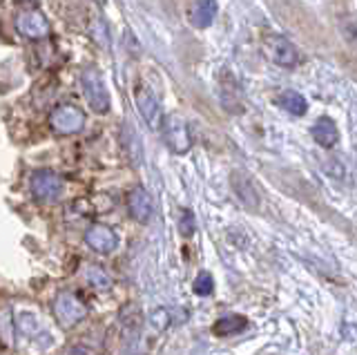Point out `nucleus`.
<instances>
[{
    "mask_svg": "<svg viewBox=\"0 0 357 355\" xmlns=\"http://www.w3.org/2000/svg\"><path fill=\"white\" fill-rule=\"evenodd\" d=\"M136 107H139L145 123H148L152 130H159L161 121H163V110H161L159 98L154 96L148 87H141L139 92H136Z\"/></svg>",
    "mask_w": 357,
    "mask_h": 355,
    "instance_id": "0eeeda50",
    "label": "nucleus"
},
{
    "mask_svg": "<svg viewBox=\"0 0 357 355\" xmlns=\"http://www.w3.org/2000/svg\"><path fill=\"white\" fill-rule=\"evenodd\" d=\"M54 315L63 326H74L87 315V306L80 302L76 295L61 293L54 302Z\"/></svg>",
    "mask_w": 357,
    "mask_h": 355,
    "instance_id": "39448f33",
    "label": "nucleus"
},
{
    "mask_svg": "<svg viewBox=\"0 0 357 355\" xmlns=\"http://www.w3.org/2000/svg\"><path fill=\"white\" fill-rule=\"evenodd\" d=\"M96 3H98V5H105V3H107V0H96Z\"/></svg>",
    "mask_w": 357,
    "mask_h": 355,
    "instance_id": "4be33fe9",
    "label": "nucleus"
},
{
    "mask_svg": "<svg viewBox=\"0 0 357 355\" xmlns=\"http://www.w3.org/2000/svg\"><path fill=\"white\" fill-rule=\"evenodd\" d=\"M16 30L21 32L25 39H32V41H39L43 36H47L50 32V23L41 12L36 9H30V12H23L21 16L16 18Z\"/></svg>",
    "mask_w": 357,
    "mask_h": 355,
    "instance_id": "423d86ee",
    "label": "nucleus"
},
{
    "mask_svg": "<svg viewBox=\"0 0 357 355\" xmlns=\"http://www.w3.org/2000/svg\"><path fill=\"white\" fill-rule=\"evenodd\" d=\"M217 12H219L217 0H197L190 12V21L195 27H199V30H206V27L215 23Z\"/></svg>",
    "mask_w": 357,
    "mask_h": 355,
    "instance_id": "9d476101",
    "label": "nucleus"
},
{
    "mask_svg": "<svg viewBox=\"0 0 357 355\" xmlns=\"http://www.w3.org/2000/svg\"><path fill=\"white\" fill-rule=\"evenodd\" d=\"M87 281H89V284H94V286H100V288L109 286V277L105 275L103 270H98V268H91L87 272Z\"/></svg>",
    "mask_w": 357,
    "mask_h": 355,
    "instance_id": "aec40b11",
    "label": "nucleus"
},
{
    "mask_svg": "<svg viewBox=\"0 0 357 355\" xmlns=\"http://www.w3.org/2000/svg\"><path fill=\"white\" fill-rule=\"evenodd\" d=\"M179 230L183 237H190L195 233V217L190 211H181V219H179Z\"/></svg>",
    "mask_w": 357,
    "mask_h": 355,
    "instance_id": "a211bd4d",
    "label": "nucleus"
},
{
    "mask_svg": "<svg viewBox=\"0 0 357 355\" xmlns=\"http://www.w3.org/2000/svg\"><path fill=\"white\" fill-rule=\"evenodd\" d=\"M80 85H83V94L91 110L98 114H105L109 110V105H112V101H109V92L100 72L96 67H87L83 72V78H80Z\"/></svg>",
    "mask_w": 357,
    "mask_h": 355,
    "instance_id": "f257e3e1",
    "label": "nucleus"
},
{
    "mask_svg": "<svg viewBox=\"0 0 357 355\" xmlns=\"http://www.w3.org/2000/svg\"><path fill=\"white\" fill-rule=\"evenodd\" d=\"M32 195L39 202H56L63 195V179L52 170H39L32 175Z\"/></svg>",
    "mask_w": 357,
    "mask_h": 355,
    "instance_id": "7ed1b4c3",
    "label": "nucleus"
},
{
    "mask_svg": "<svg viewBox=\"0 0 357 355\" xmlns=\"http://www.w3.org/2000/svg\"><path fill=\"white\" fill-rule=\"evenodd\" d=\"M272 61L281 67H295L299 63V54L295 50V45H290L283 39H277L272 47Z\"/></svg>",
    "mask_w": 357,
    "mask_h": 355,
    "instance_id": "2eb2a0df",
    "label": "nucleus"
},
{
    "mask_svg": "<svg viewBox=\"0 0 357 355\" xmlns=\"http://www.w3.org/2000/svg\"><path fill=\"white\" fill-rule=\"evenodd\" d=\"M121 143H123V150L127 154V159L132 161V166H139L141 157H143V150H141V139L136 134L134 125L132 123H123L121 125Z\"/></svg>",
    "mask_w": 357,
    "mask_h": 355,
    "instance_id": "9b49d317",
    "label": "nucleus"
},
{
    "mask_svg": "<svg viewBox=\"0 0 357 355\" xmlns=\"http://www.w3.org/2000/svg\"><path fill=\"white\" fill-rule=\"evenodd\" d=\"M152 197L145 193L143 188H134L130 195H127V211H130L132 219L139 224H145L152 217Z\"/></svg>",
    "mask_w": 357,
    "mask_h": 355,
    "instance_id": "1a4fd4ad",
    "label": "nucleus"
},
{
    "mask_svg": "<svg viewBox=\"0 0 357 355\" xmlns=\"http://www.w3.org/2000/svg\"><path fill=\"white\" fill-rule=\"evenodd\" d=\"M161 130H163V139H166L168 148L175 154H183L190 150L192 139H190L188 125L181 116H177V114L166 116L161 121Z\"/></svg>",
    "mask_w": 357,
    "mask_h": 355,
    "instance_id": "f03ea898",
    "label": "nucleus"
},
{
    "mask_svg": "<svg viewBox=\"0 0 357 355\" xmlns=\"http://www.w3.org/2000/svg\"><path fill=\"white\" fill-rule=\"evenodd\" d=\"M50 123L58 134H76L85 127V114L76 105H58L52 112Z\"/></svg>",
    "mask_w": 357,
    "mask_h": 355,
    "instance_id": "20e7f679",
    "label": "nucleus"
},
{
    "mask_svg": "<svg viewBox=\"0 0 357 355\" xmlns=\"http://www.w3.org/2000/svg\"><path fill=\"white\" fill-rule=\"evenodd\" d=\"M85 244L89 246L91 250H96L100 255H109L118 244L116 233L109 228V226L103 224H94L91 228L85 233Z\"/></svg>",
    "mask_w": 357,
    "mask_h": 355,
    "instance_id": "6e6552de",
    "label": "nucleus"
},
{
    "mask_svg": "<svg viewBox=\"0 0 357 355\" xmlns=\"http://www.w3.org/2000/svg\"><path fill=\"white\" fill-rule=\"evenodd\" d=\"M18 3H23V5H27V7H34L36 3H39V0H18Z\"/></svg>",
    "mask_w": 357,
    "mask_h": 355,
    "instance_id": "412c9836",
    "label": "nucleus"
},
{
    "mask_svg": "<svg viewBox=\"0 0 357 355\" xmlns=\"http://www.w3.org/2000/svg\"><path fill=\"white\" fill-rule=\"evenodd\" d=\"M279 105L283 107L286 112L290 114H295V116H304L306 110H308V103H306V98L297 94L295 89H286L281 96H279Z\"/></svg>",
    "mask_w": 357,
    "mask_h": 355,
    "instance_id": "dca6fc26",
    "label": "nucleus"
},
{
    "mask_svg": "<svg viewBox=\"0 0 357 355\" xmlns=\"http://www.w3.org/2000/svg\"><path fill=\"white\" fill-rule=\"evenodd\" d=\"M192 290L199 295V297H208V295H213V290H215V281L213 277H210V272H199L197 279H195V286H192Z\"/></svg>",
    "mask_w": 357,
    "mask_h": 355,
    "instance_id": "f3484780",
    "label": "nucleus"
},
{
    "mask_svg": "<svg viewBox=\"0 0 357 355\" xmlns=\"http://www.w3.org/2000/svg\"><path fill=\"white\" fill-rule=\"evenodd\" d=\"M246 329H248V320H246L244 315H224L215 322L213 333L226 338V335H237V333H241Z\"/></svg>",
    "mask_w": 357,
    "mask_h": 355,
    "instance_id": "4468645a",
    "label": "nucleus"
},
{
    "mask_svg": "<svg viewBox=\"0 0 357 355\" xmlns=\"http://www.w3.org/2000/svg\"><path fill=\"white\" fill-rule=\"evenodd\" d=\"M310 134H313V139L322 145V148H333V145L340 141V132H337V125L331 121V118H317L313 130H310Z\"/></svg>",
    "mask_w": 357,
    "mask_h": 355,
    "instance_id": "f8f14e48",
    "label": "nucleus"
},
{
    "mask_svg": "<svg viewBox=\"0 0 357 355\" xmlns=\"http://www.w3.org/2000/svg\"><path fill=\"white\" fill-rule=\"evenodd\" d=\"M150 322H152V326L157 331H163V329H168V324H170V315H168V311H154L152 315H150Z\"/></svg>",
    "mask_w": 357,
    "mask_h": 355,
    "instance_id": "6ab92c4d",
    "label": "nucleus"
},
{
    "mask_svg": "<svg viewBox=\"0 0 357 355\" xmlns=\"http://www.w3.org/2000/svg\"><path fill=\"white\" fill-rule=\"evenodd\" d=\"M232 188H235V193L237 197L241 199V204L246 208H257L259 206V195H257V190H255L252 186V181L241 175V172H237V175H232Z\"/></svg>",
    "mask_w": 357,
    "mask_h": 355,
    "instance_id": "ddd939ff",
    "label": "nucleus"
}]
</instances>
